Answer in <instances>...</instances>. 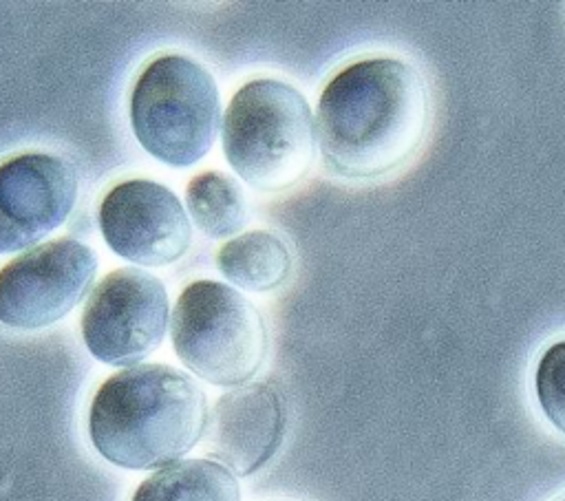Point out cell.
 Segmentation results:
<instances>
[{
    "label": "cell",
    "mask_w": 565,
    "mask_h": 501,
    "mask_svg": "<svg viewBox=\"0 0 565 501\" xmlns=\"http://www.w3.org/2000/svg\"><path fill=\"white\" fill-rule=\"evenodd\" d=\"M291 265L285 241L265 230L238 234L216 252L218 271L247 291L278 289L287 283Z\"/></svg>",
    "instance_id": "cell-11"
},
{
    "label": "cell",
    "mask_w": 565,
    "mask_h": 501,
    "mask_svg": "<svg viewBox=\"0 0 565 501\" xmlns=\"http://www.w3.org/2000/svg\"><path fill=\"white\" fill-rule=\"evenodd\" d=\"M130 128L161 163L201 161L218 130L221 104L212 73L185 55H161L143 66L130 93Z\"/></svg>",
    "instance_id": "cell-4"
},
{
    "label": "cell",
    "mask_w": 565,
    "mask_h": 501,
    "mask_svg": "<svg viewBox=\"0 0 565 501\" xmlns=\"http://www.w3.org/2000/svg\"><path fill=\"white\" fill-rule=\"evenodd\" d=\"M207 428L203 388L168 364H135L93 395L88 435L110 463L150 470L190 452Z\"/></svg>",
    "instance_id": "cell-2"
},
{
    "label": "cell",
    "mask_w": 565,
    "mask_h": 501,
    "mask_svg": "<svg viewBox=\"0 0 565 501\" xmlns=\"http://www.w3.org/2000/svg\"><path fill=\"white\" fill-rule=\"evenodd\" d=\"M97 218L106 245L143 267L177 263L192 241L190 218L179 196L148 179L113 185L99 203Z\"/></svg>",
    "instance_id": "cell-8"
},
{
    "label": "cell",
    "mask_w": 565,
    "mask_h": 501,
    "mask_svg": "<svg viewBox=\"0 0 565 501\" xmlns=\"http://www.w3.org/2000/svg\"><path fill=\"white\" fill-rule=\"evenodd\" d=\"M534 391L543 415L565 435V340L550 344L541 353L534 373Z\"/></svg>",
    "instance_id": "cell-14"
},
{
    "label": "cell",
    "mask_w": 565,
    "mask_h": 501,
    "mask_svg": "<svg viewBox=\"0 0 565 501\" xmlns=\"http://www.w3.org/2000/svg\"><path fill=\"white\" fill-rule=\"evenodd\" d=\"M75 168L51 152H20L0 163V254L35 247L71 214Z\"/></svg>",
    "instance_id": "cell-9"
},
{
    "label": "cell",
    "mask_w": 565,
    "mask_h": 501,
    "mask_svg": "<svg viewBox=\"0 0 565 501\" xmlns=\"http://www.w3.org/2000/svg\"><path fill=\"white\" fill-rule=\"evenodd\" d=\"M95 252L75 238L35 245L0 269V322L38 331L62 320L90 289Z\"/></svg>",
    "instance_id": "cell-7"
},
{
    "label": "cell",
    "mask_w": 565,
    "mask_h": 501,
    "mask_svg": "<svg viewBox=\"0 0 565 501\" xmlns=\"http://www.w3.org/2000/svg\"><path fill=\"white\" fill-rule=\"evenodd\" d=\"M132 501H241V488L218 461L181 459L143 479Z\"/></svg>",
    "instance_id": "cell-12"
},
{
    "label": "cell",
    "mask_w": 565,
    "mask_h": 501,
    "mask_svg": "<svg viewBox=\"0 0 565 501\" xmlns=\"http://www.w3.org/2000/svg\"><path fill=\"white\" fill-rule=\"evenodd\" d=\"M563 501H565V499H563Z\"/></svg>",
    "instance_id": "cell-15"
},
{
    "label": "cell",
    "mask_w": 565,
    "mask_h": 501,
    "mask_svg": "<svg viewBox=\"0 0 565 501\" xmlns=\"http://www.w3.org/2000/svg\"><path fill=\"white\" fill-rule=\"evenodd\" d=\"M185 210L210 238L236 234L247 221L243 188L223 172H201L185 188Z\"/></svg>",
    "instance_id": "cell-13"
},
{
    "label": "cell",
    "mask_w": 565,
    "mask_h": 501,
    "mask_svg": "<svg viewBox=\"0 0 565 501\" xmlns=\"http://www.w3.org/2000/svg\"><path fill=\"white\" fill-rule=\"evenodd\" d=\"M287 415L280 393L267 382L232 388L207 417V448L238 477L260 470L280 448Z\"/></svg>",
    "instance_id": "cell-10"
},
{
    "label": "cell",
    "mask_w": 565,
    "mask_h": 501,
    "mask_svg": "<svg viewBox=\"0 0 565 501\" xmlns=\"http://www.w3.org/2000/svg\"><path fill=\"white\" fill-rule=\"evenodd\" d=\"M168 316L166 285L139 267H119L90 291L82 313V338L99 362L135 366L161 344Z\"/></svg>",
    "instance_id": "cell-6"
},
{
    "label": "cell",
    "mask_w": 565,
    "mask_h": 501,
    "mask_svg": "<svg viewBox=\"0 0 565 501\" xmlns=\"http://www.w3.org/2000/svg\"><path fill=\"white\" fill-rule=\"evenodd\" d=\"M223 152L232 170L260 192L300 183L316 152V124L305 95L280 79L241 86L223 115Z\"/></svg>",
    "instance_id": "cell-3"
},
{
    "label": "cell",
    "mask_w": 565,
    "mask_h": 501,
    "mask_svg": "<svg viewBox=\"0 0 565 501\" xmlns=\"http://www.w3.org/2000/svg\"><path fill=\"white\" fill-rule=\"evenodd\" d=\"M179 360L214 386H243L267 358V327L260 311L238 289L196 280L174 305L170 324Z\"/></svg>",
    "instance_id": "cell-5"
},
{
    "label": "cell",
    "mask_w": 565,
    "mask_h": 501,
    "mask_svg": "<svg viewBox=\"0 0 565 501\" xmlns=\"http://www.w3.org/2000/svg\"><path fill=\"white\" fill-rule=\"evenodd\" d=\"M430 93L397 57H364L322 88L316 141L324 166L344 179H375L406 163L426 139Z\"/></svg>",
    "instance_id": "cell-1"
}]
</instances>
